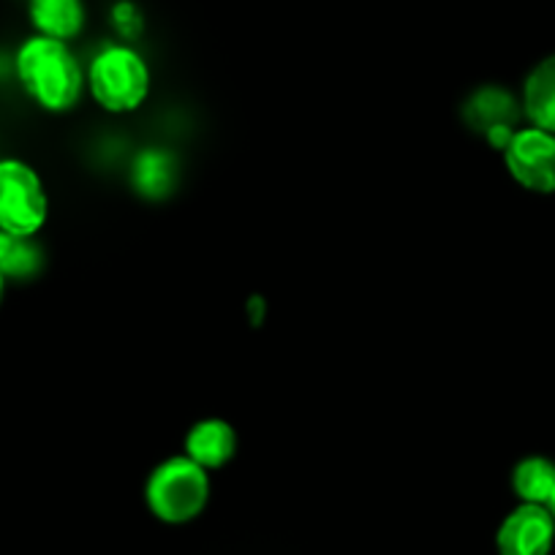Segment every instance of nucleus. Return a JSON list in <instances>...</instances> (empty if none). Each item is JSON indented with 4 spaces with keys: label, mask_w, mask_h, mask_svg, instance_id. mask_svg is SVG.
<instances>
[{
    "label": "nucleus",
    "mask_w": 555,
    "mask_h": 555,
    "mask_svg": "<svg viewBox=\"0 0 555 555\" xmlns=\"http://www.w3.org/2000/svg\"><path fill=\"white\" fill-rule=\"evenodd\" d=\"M44 267V250L34 237L0 232V270L7 281H30Z\"/></svg>",
    "instance_id": "12"
},
{
    "label": "nucleus",
    "mask_w": 555,
    "mask_h": 555,
    "mask_svg": "<svg viewBox=\"0 0 555 555\" xmlns=\"http://www.w3.org/2000/svg\"><path fill=\"white\" fill-rule=\"evenodd\" d=\"M553 544L555 520L542 504H517L495 531L499 555H550Z\"/></svg>",
    "instance_id": "6"
},
{
    "label": "nucleus",
    "mask_w": 555,
    "mask_h": 555,
    "mask_svg": "<svg viewBox=\"0 0 555 555\" xmlns=\"http://www.w3.org/2000/svg\"><path fill=\"white\" fill-rule=\"evenodd\" d=\"M133 185L139 194L162 199L175 185V162L169 153L145 151L133 164Z\"/></svg>",
    "instance_id": "13"
},
{
    "label": "nucleus",
    "mask_w": 555,
    "mask_h": 555,
    "mask_svg": "<svg viewBox=\"0 0 555 555\" xmlns=\"http://www.w3.org/2000/svg\"><path fill=\"white\" fill-rule=\"evenodd\" d=\"M512 490L520 504L547 506L550 495L555 493V463L544 455L522 457L512 468Z\"/></svg>",
    "instance_id": "11"
},
{
    "label": "nucleus",
    "mask_w": 555,
    "mask_h": 555,
    "mask_svg": "<svg viewBox=\"0 0 555 555\" xmlns=\"http://www.w3.org/2000/svg\"><path fill=\"white\" fill-rule=\"evenodd\" d=\"M50 218L44 180L23 158H0V232L36 237Z\"/></svg>",
    "instance_id": "4"
},
{
    "label": "nucleus",
    "mask_w": 555,
    "mask_h": 555,
    "mask_svg": "<svg viewBox=\"0 0 555 555\" xmlns=\"http://www.w3.org/2000/svg\"><path fill=\"white\" fill-rule=\"evenodd\" d=\"M547 509H550V515H553V520H555V493L550 495V501H547Z\"/></svg>",
    "instance_id": "15"
},
{
    "label": "nucleus",
    "mask_w": 555,
    "mask_h": 555,
    "mask_svg": "<svg viewBox=\"0 0 555 555\" xmlns=\"http://www.w3.org/2000/svg\"><path fill=\"white\" fill-rule=\"evenodd\" d=\"M28 20L39 36L68 41L82 30V0H28Z\"/></svg>",
    "instance_id": "10"
},
{
    "label": "nucleus",
    "mask_w": 555,
    "mask_h": 555,
    "mask_svg": "<svg viewBox=\"0 0 555 555\" xmlns=\"http://www.w3.org/2000/svg\"><path fill=\"white\" fill-rule=\"evenodd\" d=\"M512 180L533 194H555V133L537 126L517 128L504 147Z\"/></svg>",
    "instance_id": "5"
},
{
    "label": "nucleus",
    "mask_w": 555,
    "mask_h": 555,
    "mask_svg": "<svg viewBox=\"0 0 555 555\" xmlns=\"http://www.w3.org/2000/svg\"><path fill=\"white\" fill-rule=\"evenodd\" d=\"M520 104L531 126L555 133V55L542 57L528 72Z\"/></svg>",
    "instance_id": "9"
},
{
    "label": "nucleus",
    "mask_w": 555,
    "mask_h": 555,
    "mask_svg": "<svg viewBox=\"0 0 555 555\" xmlns=\"http://www.w3.org/2000/svg\"><path fill=\"white\" fill-rule=\"evenodd\" d=\"M14 74H17V82L25 95L52 115L74 109L88 85L82 66H79L77 55L68 50L66 41L39 34L17 47Z\"/></svg>",
    "instance_id": "1"
},
{
    "label": "nucleus",
    "mask_w": 555,
    "mask_h": 555,
    "mask_svg": "<svg viewBox=\"0 0 555 555\" xmlns=\"http://www.w3.org/2000/svg\"><path fill=\"white\" fill-rule=\"evenodd\" d=\"M88 88L106 112H133L151 93V68L131 47H106L90 61Z\"/></svg>",
    "instance_id": "3"
},
{
    "label": "nucleus",
    "mask_w": 555,
    "mask_h": 555,
    "mask_svg": "<svg viewBox=\"0 0 555 555\" xmlns=\"http://www.w3.org/2000/svg\"><path fill=\"white\" fill-rule=\"evenodd\" d=\"M7 275H3V270H0V302H3V295H7Z\"/></svg>",
    "instance_id": "14"
},
{
    "label": "nucleus",
    "mask_w": 555,
    "mask_h": 555,
    "mask_svg": "<svg viewBox=\"0 0 555 555\" xmlns=\"http://www.w3.org/2000/svg\"><path fill=\"white\" fill-rule=\"evenodd\" d=\"M145 501L156 520L185 526L205 512L210 501V477L191 457H169L147 477Z\"/></svg>",
    "instance_id": "2"
},
{
    "label": "nucleus",
    "mask_w": 555,
    "mask_h": 555,
    "mask_svg": "<svg viewBox=\"0 0 555 555\" xmlns=\"http://www.w3.org/2000/svg\"><path fill=\"white\" fill-rule=\"evenodd\" d=\"M520 112L522 109L517 106L515 95L506 93L504 88H479L463 106L468 126L482 133L499 151L509 145L512 133L517 131L515 126L520 120Z\"/></svg>",
    "instance_id": "7"
},
{
    "label": "nucleus",
    "mask_w": 555,
    "mask_h": 555,
    "mask_svg": "<svg viewBox=\"0 0 555 555\" xmlns=\"http://www.w3.org/2000/svg\"><path fill=\"white\" fill-rule=\"evenodd\" d=\"M234 455H237V430L227 420L218 416L202 420L185 436V457L199 463L205 472L223 468Z\"/></svg>",
    "instance_id": "8"
}]
</instances>
